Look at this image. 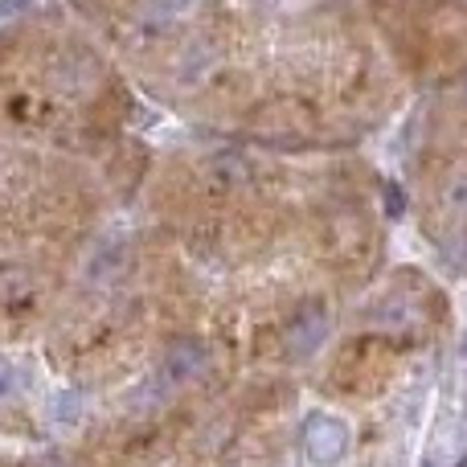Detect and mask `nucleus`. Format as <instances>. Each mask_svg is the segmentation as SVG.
I'll list each match as a JSON object with an SVG mask.
<instances>
[{"label": "nucleus", "instance_id": "nucleus-3", "mask_svg": "<svg viewBox=\"0 0 467 467\" xmlns=\"http://www.w3.org/2000/svg\"><path fill=\"white\" fill-rule=\"evenodd\" d=\"M205 369H210V348H205L202 340H193V337L172 340L169 353H164V361H161V378L169 381V386H185V381H197Z\"/></svg>", "mask_w": 467, "mask_h": 467}, {"label": "nucleus", "instance_id": "nucleus-8", "mask_svg": "<svg viewBox=\"0 0 467 467\" xmlns=\"http://www.w3.org/2000/svg\"><path fill=\"white\" fill-rule=\"evenodd\" d=\"M386 202H389V213L398 218V213H402V189H398V185H386Z\"/></svg>", "mask_w": 467, "mask_h": 467}, {"label": "nucleus", "instance_id": "nucleus-6", "mask_svg": "<svg viewBox=\"0 0 467 467\" xmlns=\"http://www.w3.org/2000/svg\"><path fill=\"white\" fill-rule=\"evenodd\" d=\"M33 0H0V21H8V16H21L29 13Z\"/></svg>", "mask_w": 467, "mask_h": 467}, {"label": "nucleus", "instance_id": "nucleus-1", "mask_svg": "<svg viewBox=\"0 0 467 467\" xmlns=\"http://www.w3.org/2000/svg\"><path fill=\"white\" fill-rule=\"evenodd\" d=\"M304 451H307V460L320 467L340 463L348 451V427L337 414H312L304 422Z\"/></svg>", "mask_w": 467, "mask_h": 467}, {"label": "nucleus", "instance_id": "nucleus-5", "mask_svg": "<svg viewBox=\"0 0 467 467\" xmlns=\"http://www.w3.org/2000/svg\"><path fill=\"white\" fill-rule=\"evenodd\" d=\"M447 205H451V210H463L467 213V172H455L451 181H447Z\"/></svg>", "mask_w": 467, "mask_h": 467}, {"label": "nucleus", "instance_id": "nucleus-2", "mask_svg": "<svg viewBox=\"0 0 467 467\" xmlns=\"http://www.w3.org/2000/svg\"><path fill=\"white\" fill-rule=\"evenodd\" d=\"M328 328H332L328 307H324V304H304L287 320V332H283V337H287L291 357H312L316 348L328 340Z\"/></svg>", "mask_w": 467, "mask_h": 467}, {"label": "nucleus", "instance_id": "nucleus-4", "mask_svg": "<svg viewBox=\"0 0 467 467\" xmlns=\"http://www.w3.org/2000/svg\"><path fill=\"white\" fill-rule=\"evenodd\" d=\"M210 172L218 177V185H226V189H238V185H246V181L254 177L250 161L246 156H238V152H218L213 156V164H210Z\"/></svg>", "mask_w": 467, "mask_h": 467}, {"label": "nucleus", "instance_id": "nucleus-7", "mask_svg": "<svg viewBox=\"0 0 467 467\" xmlns=\"http://www.w3.org/2000/svg\"><path fill=\"white\" fill-rule=\"evenodd\" d=\"M13 386H16V369L5 361V357H0V398L13 394Z\"/></svg>", "mask_w": 467, "mask_h": 467}, {"label": "nucleus", "instance_id": "nucleus-9", "mask_svg": "<svg viewBox=\"0 0 467 467\" xmlns=\"http://www.w3.org/2000/svg\"><path fill=\"white\" fill-rule=\"evenodd\" d=\"M463 95H467V87H463Z\"/></svg>", "mask_w": 467, "mask_h": 467}]
</instances>
